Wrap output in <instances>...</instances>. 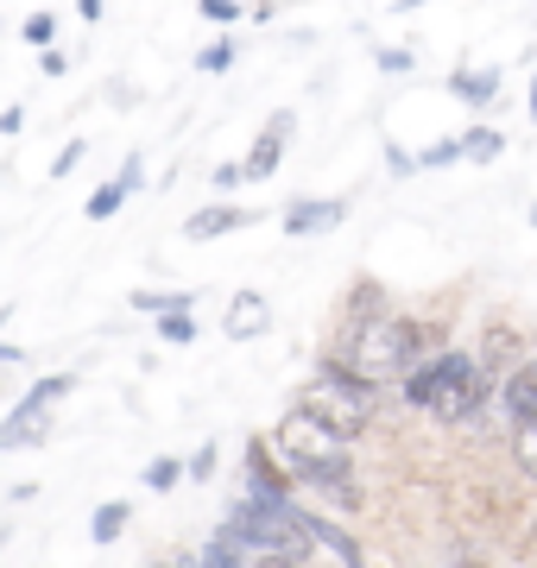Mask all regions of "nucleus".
Wrapping results in <instances>:
<instances>
[{"label":"nucleus","instance_id":"31","mask_svg":"<svg viewBox=\"0 0 537 568\" xmlns=\"http://www.w3.org/2000/svg\"><path fill=\"white\" fill-rule=\"evenodd\" d=\"M39 70H44V77H63V51H58V44H44V51H39Z\"/></svg>","mask_w":537,"mask_h":568},{"label":"nucleus","instance_id":"13","mask_svg":"<svg viewBox=\"0 0 537 568\" xmlns=\"http://www.w3.org/2000/svg\"><path fill=\"white\" fill-rule=\"evenodd\" d=\"M449 89H455V95H462L468 108H487V102L499 95V70H455Z\"/></svg>","mask_w":537,"mask_h":568},{"label":"nucleus","instance_id":"26","mask_svg":"<svg viewBox=\"0 0 537 568\" xmlns=\"http://www.w3.org/2000/svg\"><path fill=\"white\" fill-rule=\"evenodd\" d=\"M227 63H234V44H209V51H203V70H227Z\"/></svg>","mask_w":537,"mask_h":568},{"label":"nucleus","instance_id":"22","mask_svg":"<svg viewBox=\"0 0 537 568\" xmlns=\"http://www.w3.org/2000/svg\"><path fill=\"white\" fill-rule=\"evenodd\" d=\"M196 568H241V549L227 544V537H215V544H203V562Z\"/></svg>","mask_w":537,"mask_h":568},{"label":"nucleus","instance_id":"24","mask_svg":"<svg viewBox=\"0 0 537 568\" xmlns=\"http://www.w3.org/2000/svg\"><path fill=\"white\" fill-rule=\"evenodd\" d=\"M455 159H462V140H443V145H430L417 164H430V171H436V164H455Z\"/></svg>","mask_w":537,"mask_h":568},{"label":"nucleus","instance_id":"14","mask_svg":"<svg viewBox=\"0 0 537 568\" xmlns=\"http://www.w3.org/2000/svg\"><path fill=\"white\" fill-rule=\"evenodd\" d=\"M499 152H506V133H499V126H468V133H462V159L494 164Z\"/></svg>","mask_w":537,"mask_h":568},{"label":"nucleus","instance_id":"30","mask_svg":"<svg viewBox=\"0 0 537 568\" xmlns=\"http://www.w3.org/2000/svg\"><path fill=\"white\" fill-rule=\"evenodd\" d=\"M77 164H83V140H70V145L58 152V178H63V171H77Z\"/></svg>","mask_w":537,"mask_h":568},{"label":"nucleus","instance_id":"27","mask_svg":"<svg viewBox=\"0 0 537 568\" xmlns=\"http://www.w3.org/2000/svg\"><path fill=\"white\" fill-rule=\"evenodd\" d=\"M412 51H379V70H386V77H398V70H412Z\"/></svg>","mask_w":537,"mask_h":568},{"label":"nucleus","instance_id":"15","mask_svg":"<svg viewBox=\"0 0 537 568\" xmlns=\"http://www.w3.org/2000/svg\"><path fill=\"white\" fill-rule=\"evenodd\" d=\"M513 455H518V467L537 480V410L525 417V424H513Z\"/></svg>","mask_w":537,"mask_h":568},{"label":"nucleus","instance_id":"9","mask_svg":"<svg viewBox=\"0 0 537 568\" xmlns=\"http://www.w3.org/2000/svg\"><path fill=\"white\" fill-rule=\"evenodd\" d=\"M342 215H348V203H335V196H323V203H291L285 209V234L291 241H304V234H330V227H342Z\"/></svg>","mask_w":537,"mask_h":568},{"label":"nucleus","instance_id":"12","mask_svg":"<svg viewBox=\"0 0 537 568\" xmlns=\"http://www.w3.org/2000/svg\"><path fill=\"white\" fill-rule=\"evenodd\" d=\"M253 215L247 209H196L184 222V241H215V234H234V227H247Z\"/></svg>","mask_w":537,"mask_h":568},{"label":"nucleus","instance_id":"33","mask_svg":"<svg viewBox=\"0 0 537 568\" xmlns=\"http://www.w3.org/2000/svg\"><path fill=\"white\" fill-rule=\"evenodd\" d=\"M83 20H102V0H83Z\"/></svg>","mask_w":537,"mask_h":568},{"label":"nucleus","instance_id":"6","mask_svg":"<svg viewBox=\"0 0 537 568\" xmlns=\"http://www.w3.org/2000/svg\"><path fill=\"white\" fill-rule=\"evenodd\" d=\"M291 133H297V114H291V108H278V114L266 121V133H260V145L247 152V164H241V171H247V183H260V178H272V171H278Z\"/></svg>","mask_w":537,"mask_h":568},{"label":"nucleus","instance_id":"18","mask_svg":"<svg viewBox=\"0 0 537 568\" xmlns=\"http://www.w3.org/2000/svg\"><path fill=\"white\" fill-rule=\"evenodd\" d=\"M133 310H152V316H165V310H190V291H133Z\"/></svg>","mask_w":537,"mask_h":568},{"label":"nucleus","instance_id":"29","mask_svg":"<svg viewBox=\"0 0 537 568\" xmlns=\"http://www.w3.org/2000/svg\"><path fill=\"white\" fill-rule=\"evenodd\" d=\"M234 183H247V171L241 164H215V190H234Z\"/></svg>","mask_w":537,"mask_h":568},{"label":"nucleus","instance_id":"28","mask_svg":"<svg viewBox=\"0 0 537 568\" xmlns=\"http://www.w3.org/2000/svg\"><path fill=\"white\" fill-rule=\"evenodd\" d=\"M203 13H209V20H241V7H234V0H203Z\"/></svg>","mask_w":537,"mask_h":568},{"label":"nucleus","instance_id":"11","mask_svg":"<svg viewBox=\"0 0 537 568\" xmlns=\"http://www.w3.org/2000/svg\"><path fill=\"white\" fill-rule=\"evenodd\" d=\"M304 530H311V544H323L342 568H361V544H354L348 530H335L330 518H316V511H304Z\"/></svg>","mask_w":537,"mask_h":568},{"label":"nucleus","instance_id":"3","mask_svg":"<svg viewBox=\"0 0 537 568\" xmlns=\"http://www.w3.org/2000/svg\"><path fill=\"white\" fill-rule=\"evenodd\" d=\"M487 373H480L468 354H436L430 366H412L405 373V405L430 410V417H443V424H462V417H475L480 405H487Z\"/></svg>","mask_w":537,"mask_h":568},{"label":"nucleus","instance_id":"23","mask_svg":"<svg viewBox=\"0 0 537 568\" xmlns=\"http://www.w3.org/2000/svg\"><path fill=\"white\" fill-rule=\"evenodd\" d=\"M253 568H304V556H285V549H253Z\"/></svg>","mask_w":537,"mask_h":568},{"label":"nucleus","instance_id":"4","mask_svg":"<svg viewBox=\"0 0 537 568\" xmlns=\"http://www.w3.org/2000/svg\"><path fill=\"white\" fill-rule=\"evenodd\" d=\"M373 379H361L354 366H342V361H330L323 373H316L311 386H304V410H316L323 424H335L342 436H354V429L373 417Z\"/></svg>","mask_w":537,"mask_h":568},{"label":"nucleus","instance_id":"7","mask_svg":"<svg viewBox=\"0 0 537 568\" xmlns=\"http://www.w3.org/2000/svg\"><path fill=\"white\" fill-rule=\"evenodd\" d=\"M494 398H499V417H506V424H525L537 410V361H518L513 373L499 379Z\"/></svg>","mask_w":537,"mask_h":568},{"label":"nucleus","instance_id":"34","mask_svg":"<svg viewBox=\"0 0 537 568\" xmlns=\"http://www.w3.org/2000/svg\"><path fill=\"white\" fill-rule=\"evenodd\" d=\"M13 361H20V347H0V366H13Z\"/></svg>","mask_w":537,"mask_h":568},{"label":"nucleus","instance_id":"20","mask_svg":"<svg viewBox=\"0 0 537 568\" xmlns=\"http://www.w3.org/2000/svg\"><path fill=\"white\" fill-rule=\"evenodd\" d=\"M159 335H165V342H196V323H190V310H165V316H159Z\"/></svg>","mask_w":537,"mask_h":568},{"label":"nucleus","instance_id":"19","mask_svg":"<svg viewBox=\"0 0 537 568\" xmlns=\"http://www.w3.org/2000/svg\"><path fill=\"white\" fill-rule=\"evenodd\" d=\"M178 480H184V462H171V455H165V462L145 467V487H152V493H171Z\"/></svg>","mask_w":537,"mask_h":568},{"label":"nucleus","instance_id":"8","mask_svg":"<svg viewBox=\"0 0 537 568\" xmlns=\"http://www.w3.org/2000/svg\"><path fill=\"white\" fill-rule=\"evenodd\" d=\"M247 487H253V499H266V506H285L291 499V474L285 467H272L266 443H247Z\"/></svg>","mask_w":537,"mask_h":568},{"label":"nucleus","instance_id":"5","mask_svg":"<svg viewBox=\"0 0 537 568\" xmlns=\"http://www.w3.org/2000/svg\"><path fill=\"white\" fill-rule=\"evenodd\" d=\"M77 386L70 373H51V379H39V386L26 392L20 405L0 417V448H39L44 436H51V410H58V398Z\"/></svg>","mask_w":537,"mask_h":568},{"label":"nucleus","instance_id":"36","mask_svg":"<svg viewBox=\"0 0 537 568\" xmlns=\"http://www.w3.org/2000/svg\"><path fill=\"white\" fill-rule=\"evenodd\" d=\"M531 227H537V209H531Z\"/></svg>","mask_w":537,"mask_h":568},{"label":"nucleus","instance_id":"2","mask_svg":"<svg viewBox=\"0 0 537 568\" xmlns=\"http://www.w3.org/2000/svg\"><path fill=\"white\" fill-rule=\"evenodd\" d=\"M424 347H430V328L367 310V316H354L348 342H342V366H354V373L373 379V386H386V379H405V373H412V361L424 354Z\"/></svg>","mask_w":537,"mask_h":568},{"label":"nucleus","instance_id":"25","mask_svg":"<svg viewBox=\"0 0 537 568\" xmlns=\"http://www.w3.org/2000/svg\"><path fill=\"white\" fill-rule=\"evenodd\" d=\"M184 474H196V480H209V474H215V448H196V455H190V462H184Z\"/></svg>","mask_w":537,"mask_h":568},{"label":"nucleus","instance_id":"32","mask_svg":"<svg viewBox=\"0 0 537 568\" xmlns=\"http://www.w3.org/2000/svg\"><path fill=\"white\" fill-rule=\"evenodd\" d=\"M121 183H126V196H133V190L145 183V164H140V159H126V164H121Z\"/></svg>","mask_w":537,"mask_h":568},{"label":"nucleus","instance_id":"21","mask_svg":"<svg viewBox=\"0 0 537 568\" xmlns=\"http://www.w3.org/2000/svg\"><path fill=\"white\" fill-rule=\"evenodd\" d=\"M20 39L32 44V51H44V44L58 39V20H51V13H32V20L20 26Z\"/></svg>","mask_w":537,"mask_h":568},{"label":"nucleus","instance_id":"17","mask_svg":"<svg viewBox=\"0 0 537 568\" xmlns=\"http://www.w3.org/2000/svg\"><path fill=\"white\" fill-rule=\"evenodd\" d=\"M126 203V183L121 178H114V183H102V190H95V196H89V222H108V215H114V209H121Z\"/></svg>","mask_w":537,"mask_h":568},{"label":"nucleus","instance_id":"16","mask_svg":"<svg viewBox=\"0 0 537 568\" xmlns=\"http://www.w3.org/2000/svg\"><path fill=\"white\" fill-rule=\"evenodd\" d=\"M126 518H133V511H126L121 499H108V506L95 511V525H89V530H95V544H114V537L126 530Z\"/></svg>","mask_w":537,"mask_h":568},{"label":"nucleus","instance_id":"35","mask_svg":"<svg viewBox=\"0 0 537 568\" xmlns=\"http://www.w3.org/2000/svg\"><path fill=\"white\" fill-rule=\"evenodd\" d=\"M531 126H537V77H531Z\"/></svg>","mask_w":537,"mask_h":568},{"label":"nucleus","instance_id":"10","mask_svg":"<svg viewBox=\"0 0 537 568\" xmlns=\"http://www.w3.org/2000/svg\"><path fill=\"white\" fill-rule=\"evenodd\" d=\"M266 323H272V310H266V297H260V291H241V297L227 304V335H234V342H253Z\"/></svg>","mask_w":537,"mask_h":568},{"label":"nucleus","instance_id":"1","mask_svg":"<svg viewBox=\"0 0 537 568\" xmlns=\"http://www.w3.org/2000/svg\"><path fill=\"white\" fill-rule=\"evenodd\" d=\"M272 448H278V462H285L304 487L323 493L335 511L361 506V480L348 474V436L335 424H323L316 410H304V405L291 410L285 424H278V436H272Z\"/></svg>","mask_w":537,"mask_h":568}]
</instances>
